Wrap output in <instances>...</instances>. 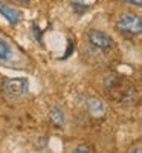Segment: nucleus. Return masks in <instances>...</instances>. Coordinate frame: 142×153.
Here are the masks:
<instances>
[{
	"mask_svg": "<svg viewBox=\"0 0 142 153\" xmlns=\"http://www.w3.org/2000/svg\"><path fill=\"white\" fill-rule=\"evenodd\" d=\"M102 86H104V92L107 94V97L118 104L130 103V101L135 100V95H136L135 86L119 75L106 76Z\"/></svg>",
	"mask_w": 142,
	"mask_h": 153,
	"instance_id": "1",
	"label": "nucleus"
},
{
	"mask_svg": "<svg viewBox=\"0 0 142 153\" xmlns=\"http://www.w3.org/2000/svg\"><path fill=\"white\" fill-rule=\"evenodd\" d=\"M115 28L128 35H139L142 32V19L133 12H122L116 19Z\"/></svg>",
	"mask_w": 142,
	"mask_h": 153,
	"instance_id": "2",
	"label": "nucleus"
},
{
	"mask_svg": "<svg viewBox=\"0 0 142 153\" xmlns=\"http://www.w3.org/2000/svg\"><path fill=\"white\" fill-rule=\"evenodd\" d=\"M29 91V80L26 76H11L5 78L2 83V92L8 98H20Z\"/></svg>",
	"mask_w": 142,
	"mask_h": 153,
	"instance_id": "3",
	"label": "nucleus"
},
{
	"mask_svg": "<svg viewBox=\"0 0 142 153\" xmlns=\"http://www.w3.org/2000/svg\"><path fill=\"white\" fill-rule=\"evenodd\" d=\"M87 40L92 43L95 48L98 49H110L113 46V38L104 32V31H99V29H89L87 32Z\"/></svg>",
	"mask_w": 142,
	"mask_h": 153,
	"instance_id": "4",
	"label": "nucleus"
},
{
	"mask_svg": "<svg viewBox=\"0 0 142 153\" xmlns=\"http://www.w3.org/2000/svg\"><path fill=\"white\" fill-rule=\"evenodd\" d=\"M0 14H2L12 25H17L21 20V17H23V12L18 8L12 6V5H8V3L2 2V0H0Z\"/></svg>",
	"mask_w": 142,
	"mask_h": 153,
	"instance_id": "5",
	"label": "nucleus"
},
{
	"mask_svg": "<svg viewBox=\"0 0 142 153\" xmlns=\"http://www.w3.org/2000/svg\"><path fill=\"white\" fill-rule=\"evenodd\" d=\"M49 121L55 129H61V127L66 124V113L64 109L60 106H52L49 109Z\"/></svg>",
	"mask_w": 142,
	"mask_h": 153,
	"instance_id": "6",
	"label": "nucleus"
},
{
	"mask_svg": "<svg viewBox=\"0 0 142 153\" xmlns=\"http://www.w3.org/2000/svg\"><path fill=\"white\" fill-rule=\"evenodd\" d=\"M86 106H87L89 112L93 113V115H99V113L104 112V104H102L101 101L98 98H95V97H89L86 100Z\"/></svg>",
	"mask_w": 142,
	"mask_h": 153,
	"instance_id": "7",
	"label": "nucleus"
},
{
	"mask_svg": "<svg viewBox=\"0 0 142 153\" xmlns=\"http://www.w3.org/2000/svg\"><path fill=\"white\" fill-rule=\"evenodd\" d=\"M12 58V48L3 38H0V63H6Z\"/></svg>",
	"mask_w": 142,
	"mask_h": 153,
	"instance_id": "8",
	"label": "nucleus"
},
{
	"mask_svg": "<svg viewBox=\"0 0 142 153\" xmlns=\"http://www.w3.org/2000/svg\"><path fill=\"white\" fill-rule=\"evenodd\" d=\"M72 8H73V11L78 12V14H81V12L87 11V5H84V3H78V2H72Z\"/></svg>",
	"mask_w": 142,
	"mask_h": 153,
	"instance_id": "9",
	"label": "nucleus"
},
{
	"mask_svg": "<svg viewBox=\"0 0 142 153\" xmlns=\"http://www.w3.org/2000/svg\"><path fill=\"white\" fill-rule=\"evenodd\" d=\"M72 152H75V153H84V152H90V147L89 146H78V147H75Z\"/></svg>",
	"mask_w": 142,
	"mask_h": 153,
	"instance_id": "10",
	"label": "nucleus"
},
{
	"mask_svg": "<svg viewBox=\"0 0 142 153\" xmlns=\"http://www.w3.org/2000/svg\"><path fill=\"white\" fill-rule=\"evenodd\" d=\"M122 2L128 3V5H135V6H142V0H122Z\"/></svg>",
	"mask_w": 142,
	"mask_h": 153,
	"instance_id": "11",
	"label": "nucleus"
},
{
	"mask_svg": "<svg viewBox=\"0 0 142 153\" xmlns=\"http://www.w3.org/2000/svg\"><path fill=\"white\" fill-rule=\"evenodd\" d=\"M141 150H142V147H141V146H136V147H133L130 152H132V153H141Z\"/></svg>",
	"mask_w": 142,
	"mask_h": 153,
	"instance_id": "12",
	"label": "nucleus"
},
{
	"mask_svg": "<svg viewBox=\"0 0 142 153\" xmlns=\"http://www.w3.org/2000/svg\"><path fill=\"white\" fill-rule=\"evenodd\" d=\"M16 2H18V3H28V2H31V0H16Z\"/></svg>",
	"mask_w": 142,
	"mask_h": 153,
	"instance_id": "13",
	"label": "nucleus"
}]
</instances>
